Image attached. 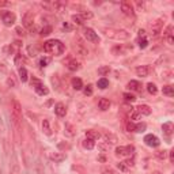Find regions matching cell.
Masks as SVG:
<instances>
[{"label":"cell","mask_w":174,"mask_h":174,"mask_svg":"<svg viewBox=\"0 0 174 174\" xmlns=\"http://www.w3.org/2000/svg\"><path fill=\"white\" fill-rule=\"evenodd\" d=\"M71 83H72V89L76 90V91L83 89V82H82L80 78H73V79L71 80Z\"/></svg>","instance_id":"23"},{"label":"cell","mask_w":174,"mask_h":174,"mask_svg":"<svg viewBox=\"0 0 174 174\" xmlns=\"http://www.w3.org/2000/svg\"><path fill=\"white\" fill-rule=\"evenodd\" d=\"M33 19H34V16H33V12H26V14L23 15V26L24 27H27V29H30L31 26H34V22H33Z\"/></svg>","instance_id":"12"},{"label":"cell","mask_w":174,"mask_h":174,"mask_svg":"<svg viewBox=\"0 0 174 174\" xmlns=\"http://www.w3.org/2000/svg\"><path fill=\"white\" fill-rule=\"evenodd\" d=\"M2 20L6 26H12L16 20V15L11 11H3L2 12Z\"/></svg>","instance_id":"7"},{"label":"cell","mask_w":174,"mask_h":174,"mask_svg":"<svg viewBox=\"0 0 174 174\" xmlns=\"http://www.w3.org/2000/svg\"><path fill=\"white\" fill-rule=\"evenodd\" d=\"M83 93L84 95H93V86L91 84H87V86H83Z\"/></svg>","instance_id":"42"},{"label":"cell","mask_w":174,"mask_h":174,"mask_svg":"<svg viewBox=\"0 0 174 174\" xmlns=\"http://www.w3.org/2000/svg\"><path fill=\"white\" fill-rule=\"evenodd\" d=\"M7 86L8 87H15V80L12 79V78H8V79H7Z\"/></svg>","instance_id":"49"},{"label":"cell","mask_w":174,"mask_h":174,"mask_svg":"<svg viewBox=\"0 0 174 174\" xmlns=\"http://www.w3.org/2000/svg\"><path fill=\"white\" fill-rule=\"evenodd\" d=\"M135 110L138 111L140 116H150L151 114V107L148 105H139Z\"/></svg>","instance_id":"16"},{"label":"cell","mask_w":174,"mask_h":174,"mask_svg":"<svg viewBox=\"0 0 174 174\" xmlns=\"http://www.w3.org/2000/svg\"><path fill=\"white\" fill-rule=\"evenodd\" d=\"M152 174H162V173H160V171H154Z\"/></svg>","instance_id":"60"},{"label":"cell","mask_w":174,"mask_h":174,"mask_svg":"<svg viewBox=\"0 0 174 174\" xmlns=\"http://www.w3.org/2000/svg\"><path fill=\"white\" fill-rule=\"evenodd\" d=\"M42 131H44V133L48 135V136L52 135V129H51V125H49L48 120H44V121H42Z\"/></svg>","instance_id":"27"},{"label":"cell","mask_w":174,"mask_h":174,"mask_svg":"<svg viewBox=\"0 0 174 174\" xmlns=\"http://www.w3.org/2000/svg\"><path fill=\"white\" fill-rule=\"evenodd\" d=\"M138 44H139V46L144 49V48H147V45H148V41L147 38H138Z\"/></svg>","instance_id":"44"},{"label":"cell","mask_w":174,"mask_h":174,"mask_svg":"<svg viewBox=\"0 0 174 174\" xmlns=\"http://www.w3.org/2000/svg\"><path fill=\"white\" fill-rule=\"evenodd\" d=\"M53 7H55V10L56 11H64V7H65V3H61V2H56V3H53Z\"/></svg>","instance_id":"40"},{"label":"cell","mask_w":174,"mask_h":174,"mask_svg":"<svg viewBox=\"0 0 174 174\" xmlns=\"http://www.w3.org/2000/svg\"><path fill=\"white\" fill-rule=\"evenodd\" d=\"M11 116H12V121H14L16 133H19L20 128H22V106H20V103L16 99H12Z\"/></svg>","instance_id":"2"},{"label":"cell","mask_w":174,"mask_h":174,"mask_svg":"<svg viewBox=\"0 0 174 174\" xmlns=\"http://www.w3.org/2000/svg\"><path fill=\"white\" fill-rule=\"evenodd\" d=\"M173 129H174V125H173V122L171 121H167V122H165L163 125H162V131H163V133L165 135H167V136H170L173 133Z\"/></svg>","instance_id":"20"},{"label":"cell","mask_w":174,"mask_h":174,"mask_svg":"<svg viewBox=\"0 0 174 174\" xmlns=\"http://www.w3.org/2000/svg\"><path fill=\"white\" fill-rule=\"evenodd\" d=\"M139 33V38H146V30H144V29H140V30L138 31Z\"/></svg>","instance_id":"50"},{"label":"cell","mask_w":174,"mask_h":174,"mask_svg":"<svg viewBox=\"0 0 174 174\" xmlns=\"http://www.w3.org/2000/svg\"><path fill=\"white\" fill-rule=\"evenodd\" d=\"M117 142H118V140H117V136L113 135V133H110V132H109V133H105V135H103V143L109 144L110 147L113 146V144H116Z\"/></svg>","instance_id":"13"},{"label":"cell","mask_w":174,"mask_h":174,"mask_svg":"<svg viewBox=\"0 0 174 174\" xmlns=\"http://www.w3.org/2000/svg\"><path fill=\"white\" fill-rule=\"evenodd\" d=\"M14 63H15L16 67L20 68L24 63H26V59H24V56H23V55H20V53H18V55H15V60H14Z\"/></svg>","instance_id":"24"},{"label":"cell","mask_w":174,"mask_h":174,"mask_svg":"<svg viewBox=\"0 0 174 174\" xmlns=\"http://www.w3.org/2000/svg\"><path fill=\"white\" fill-rule=\"evenodd\" d=\"M135 128H136V124H133L132 121L127 122V129L129 131V132H135Z\"/></svg>","instance_id":"46"},{"label":"cell","mask_w":174,"mask_h":174,"mask_svg":"<svg viewBox=\"0 0 174 174\" xmlns=\"http://www.w3.org/2000/svg\"><path fill=\"white\" fill-rule=\"evenodd\" d=\"M122 97H124V99H125V102H135L136 101V97L131 93H124Z\"/></svg>","instance_id":"34"},{"label":"cell","mask_w":174,"mask_h":174,"mask_svg":"<svg viewBox=\"0 0 174 174\" xmlns=\"http://www.w3.org/2000/svg\"><path fill=\"white\" fill-rule=\"evenodd\" d=\"M102 173H103V174H114V171L111 170V169H103Z\"/></svg>","instance_id":"52"},{"label":"cell","mask_w":174,"mask_h":174,"mask_svg":"<svg viewBox=\"0 0 174 174\" xmlns=\"http://www.w3.org/2000/svg\"><path fill=\"white\" fill-rule=\"evenodd\" d=\"M99 148H101L102 151H106V150H109V148H110V146H109V144H106V143H101V144H99Z\"/></svg>","instance_id":"48"},{"label":"cell","mask_w":174,"mask_h":174,"mask_svg":"<svg viewBox=\"0 0 174 174\" xmlns=\"http://www.w3.org/2000/svg\"><path fill=\"white\" fill-rule=\"evenodd\" d=\"M0 71H2V72H6V71H7V69H6V67H4L3 64H0Z\"/></svg>","instance_id":"56"},{"label":"cell","mask_w":174,"mask_h":174,"mask_svg":"<svg viewBox=\"0 0 174 174\" xmlns=\"http://www.w3.org/2000/svg\"><path fill=\"white\" fill-rule=\"evenodd\" d=\"M52 33V26H44L42 29L40 30V34L41 35H48Z\"/></svg>","instance_id":"41"},{"label":"cell","mask_w":174,"mask_h":174,"mask_svg":"<svg viewBox=\"0 0 174 174\" xmlns=\"http://www.w3.org/2000/svg\"><path fill=\"white\" fill-rule=\"evenodd\" d=\"M166 40H167V44H169V45H173V44H174L173 37H169V38H166Z\"/></svg>","instance_id":"53"},{"label":"cell","mask_w":174,"mask_h":174,"mask_svg":"<svg viewBox=\"0 0 174 174\" xmlns=\"http://www.w3.org/2000/svg\"><path fill=\"white\" fill-rule=\"evenodd\" d=\"M55 113L59 116V117H65V114H67V107H65L64 103H57L55 106Z\"/></svg>","instance_id":"15"},{"label":"cell","mask_w":174,"mask_h":174,"mask_svg":"<svg viewBox=\"0 0 174 174\" xmlns=\"http://www.w3.org/2000/svg\"><path fill=\"white\" fill-rule=\"evenodd\" d=\"M120 7H121V11L124 15L127 16H132L135 14V10H133V6L129 3V2H121V4H120Z\"/></svg>","instance_id":"11"},{"label":"cell","mask_w":174,"mask_h":174,"mask_svg":"<svg viewBox=\"0 0 174 174\" xmlns=\"http://www.w3.org/2000/svg\"><path fill=\"white\" fill-rule=\"evenodd\" d=\"M79 15H80V18L83 19V20H87V19L93 18V12H91V11H82Z\"/></svg>","instance_id":"36"},{"label":"cell","mask_w":174,"mask_h":174,"mask_svg":"<svg viewBox=\"0 0 174 174\" xmlns=\"http://www.w3.org/2000/svg\"><path fill=\"white\" fill-rule=\"evenodd\" d=\"M146 128L147 125L144 122H140V124H136V128H135V132H143V131H146Z\"/></svg>","instance_id":"45"},{"label":"cell","mask_w":174,"mask_h":174,"mask_svg":"<svg viewBox=\"0 0 174 174\" xmlns=\"http://www.w3.org/2000/svg\"><path fill=\"white\" fill-rule=\"evenodd\" d=\"M49 63H51V57H42V59H40V67H46Z\"/></svg>","instance_id":"43"},{"label":"cell","mask_w":174,"mask_h":174,"mask_svg":"<svg viewBox=\"0 0 174 174\" xmlns=\"http://www.w3.org/2000/svg\"><path fill=\"white\" fill-rule=\"evenodd\" d=\"M140 117H142V116H140L136 110H135V111H132V113H131V120H139Z\"/></svg>","instance_id":"47"},{"label":"cell","mask_w":174,"mask_h":174,"mask_svg":"<svg viewBox=\"0 0 174 174\" xmlns=\"http://www.w3.org/2000/svg\"><path fill=\"white\" fill-rule=\"evenodd\" d=\"M86 138L87 139H91V140H98L101 138V133L98 131H94V129H89L86 131Z\"/></svg>","instance_id":"21"},{"label":"cell","mask_w":174,"mask_h":174,"mask_svg":"<svg viewBox=\"0 0 174 174\" xmlns=\"http://www.w3.org/2000/svg\"><path fill=\"white\" fill-rule=\"evenodd\" d=\"M147 91H148L150 94L155 95L156 93H158V87H156L154 83H148V84H147Z\"/></svg>","instance_id":"32"},{"label":"cell","mask_w":174,"mask_h":174,"mask_svg":"<svg viewBox=\"0 0 174 174\" xmlns=\"http://www.w3.org/2000/svg\"><path fill=\"white\" fill-rule=\"evenodd\" d=\"M136 4H138V7L140 8V10H143V8H144V4H143V3H140V2H138V3H136Z\"/></svg>","instance_id":"55"},{"label":"cell","mask_w":174,"mask_h":174,"mask_svg":"<svg viewBox=\"0 0 174 174\" xmlns=\"http://www.w3.org/2000/svg\"><path fill=\"white\" fill-rule=\"evenodd\" d=\"M167 155H169V151H166V150H163V151H156L155 152V156L158 159H160V160H165L167 158Z\"/></svg>","instance_id":"31"},{"label":"cell","mask_w":174,"mask_h":174,"mask_svg":"<svg viewBox=\"0 0 174 174\" xmlns=\"http://www.w3.org/2000/svg\"><path fill=\"white\" fill-rule=\"evenodd\" d=\"M67 67L69 71H72V72H75V71H79V69L82 68V64H80V61L79 60H71L69 63L67 64Z\"/></svg>","instance_id":"17"},{"label":"cell","mask_w":174,"mask_h":174,"mask_svg":"<svg viewBox=\"0 0 174 174\" xmlns=\"http://www.w3.org/2000/svg\"><path fill=\"white\" fill-rule=\"evenodd\" d=\"M18 72H19V78H20V80H22V82H27V79H29L27 69L24 68V67H20V68L18 69Z\"/></svg>","instance_id":"26"},{"label":"cell","mask_w":174,"mask_h":174,"mask_svg":"<svg viewBox=\"0 0 174 174\" xmlns=\"http://www.w3.org/2000/svg\"><path fill=\"white\" fill-rule=\"evenodd\" d=\"M82 33H83V37L87 40V41H90V42H93V44H98L99 42V37L98 34L95 33L91 27H83L82 29Z\"/></svg>","instance_id":"5"},{"label":"cell","mask_w":174,"mask_h":174,"mask_svg":"<svg viewBox=\"0 0 174 174\" xmlns=\"http://www.w3.org/2000/svg\"><path fill=\"white\" fill-rule=\"evenodd\" d=\"M97 86L99 87L101 90H105L107 86H109V80L106 79V78H101L98 82H97Z\"/></svg>","instance_id":"28"},{"label":"cell","mask_w":174,"mask_h":174,"mask_svg":"<svg viewBox=\"0 0 174 174\" xmlns=\"http://www.w3.org/2000/svg\"><path fill=\"white\" fill-rule=\"evenodd\" d=\"M150 71H151V68L148 67V65H140V67L136 68V73H138V76H140V78L148 76Z\"/></svg>","instance_id":"14"},{"label":"cell","mask_w":174,"mask_h":174,"mask_svg":"<svg viewBox=\"0 0 174 174\" xmlns=\"http://www.w3.org/2000/svg\"><path fill=\"white\" fill-rule=\"evenodd\" d=\"M16 33H18L19 35H22V37L24 35V30H23L22 27H16Z\"/></svg>","instance_id":"51"},{"label":"cell","mask_w":174,"mask_h":174,"mask_svg":"<svg viewBox=\"0 0 174 174\" xmlns=\"http://www.w3.org/2000/svg\"><path fill=\"white\" fill-rule=\"evenodd\" d=\"M20 48H22V41H14V42H12L11 45H8L4 51L8 52L10 55H18Z\"/></svg>","instance_id":"10"},{"label":"cell","mask_w":174,"mask_h":174,"mask_svg":"<svg viewBox=\"0 0 174 174\" xmlns=\"http://www.w3.org/2000/svg\"><path fill=\"white\" fill-rule=\"evenodd\" d=\"M71 20H72V22L75 23V24H83V22H84V20L80 18L79 14H78V15H72V16H71Z\"/></svg>","instance_id":"38"},{"label":"cell","mask_w":174,"mask_h":174,"mask_svg":"<svg viewBox=\"0 0 174 174\" xmlns=\"http://www.w3.org/2000/svg\"><path fill=\"white\" fill-rule=\"evenodd\" d=\"M163 37H165V38L173 37V24H169V26L166 27V30L163 31Z\"/></svg>","instance_id":"37"},{"label":"cell","mask_w":174,"mask_h":174,"mask_svg":"<svg viewBox=\"0 0 174 174\" xmlns=\"http://www.w3.org/2000/svg\"><path fill=\"white\" fill-rule=\"evenodd\" d=\"M27 52H29V55H30L31 57H34V56L38 55V48H37V45H29Z\"/></svg>","instance_id":"30"},{"label":"cell","mask_w":174,"mask_h":174,"mask_svg":"<svg viewBox=\"0 0 174 174\" xmlns=\"http://www.w3.org/2000/svg\"><path fill=\"white\" fill-rule=\"evenodd\" d=\"M135 152L133 146H120L116 148V155L117 156H132Z\"/></svg>","instance_id":"6"},{"label":"cell","mask_w":174,"mask_h":174,"mask_svg":"<svg viewBox=\"0 0 174 174\" xmlns=\"http://www.w3.org/2000/svg\"><path fill=\"white\" fill-rule=\"evenodd\" d=\"M170 154V162H174V151H169Z\"/></svg>","instance_id":"54"},{"label":"cell","mask_w":174,"mask_h":174,"mask_svg":"<svg viewBox=\"0 0 174 174\" xmlns=\"http://www.w3.org/2000/svg\"><path fill=\"white\" fill-rule=\"evenodd\" d=\"M63 27H64V29H67V30H71V26H69V24H67V23H64V24H63Z\"/></svg>","instance_id":"57"},{"label":"cell","mask_w":174,"mask_h":174,"mask_svg":"<svg viewBox=\"0 0 174 174\" xmlns=\"http://www.w3.org/2000/svg\"><path fill=\"white\" fill-rule=\"evenodd\" d=\"M98 107L101 110H103V111L107 110L110 107V101H109V99H106V98H101L98 101Z\"/></svg>","instance_id":"22"},{"label":"cell","mask_w":174,"mask_h":174,"mask_svg":"<svg viewBox=\"0 0 174 174\" xmlns=\"http://www.w3.org/2000/svg\"><path fill=\"white\" fill-rule=\"evenodd\" d=\"M19 173V169H18V166H15L14 167V173H12V174H18Z\"/></svg>","instance_id":"58"},{"label":"cell","mask_w":174,"mask_h":174,"mask_svg":"<svg viewBox=\"0 0 174 174\" xmlns=\"http://www.w3.org/2000/svg\"><path fill=\"white\" fill-rule=\"evenodd\" d=\"M144 143H146L148 147H152V148L158 147L159 144H160L159 139L156 138L155 135H152V133H150V135H146V136H144Z\"/></svg>","instance_id":"9"},{"label":"cell","mask_w":174,"mask_h":174,"mask_svg":"<svg viewBox=\"0 0 174 174\" xmlns=\"http://www.w3.org/2000/svg\"><path fill=\"white\" fill-rule=\"evenodd\" d=\"M42 49H44L45 53H51V55H55V56H60V55L64 53L65 46H64V44L59 40H49L44 44Z\"/></svg>","instance_id":"1"},{"label":"cell","mask_w":174,"mask_h":174,"mask_svg":"<svg viewBox=\"0 0 174 174\" xmlns=\"http://www.w3.org/2000/svg\"><path fill=\"white\" fill-rule=\"evenodd\" d=\"M31 86L34 87V91L38 95H42V97H44V95H48L49 94V89H48V87L45 86L41 80L35 79V78H33V79H31Z\"/></svg>","instance_id":"4"},{"label":"cell","mask_w":174,"mask_h":174,"mask_svg":"<svg viewBox=\"0 0 174 174\" xmlns=\"http://www.w3.org/2000/svg\"><path fill=\"white\" fill-rule=\"evenodd\" d=\"M49 158H51L53 162H63V160H65V155L63 152H52V154L49 155Z\"/></svg>","instance_id":"19"},{"label":"cell","mask_w":174,"mask_h":174,"mask_svg":"<svg viewBox=\"0 0 174 174\" xmlns=\"http://www.w3.org/2000/svg\"><path fill=\"white\" fill-rule=\"evenodd\" d=\"M102 31L105 33V35L110 40L116 41H127L129 38V33L124 29H114V27H103Z\"/></svg>","instance_id":"3"},{"label":"cell","mask_w":174,"mask_h":174,"mask_svg":"<svg viewBox=\"0 0 174 174\" xmlns=\"http://www.w3.org/2000/svg\"><path fill=\"white\" fill-rule=\"evenodd\" d=\"M163 22H165L163 19H156L155 22H152V24H151V34L154 35V37H156L159 33H162V30H163Z\"/></svg>","instance_id":"8"},{"label":"cell","mask_w":174,"mask_h":174,"mask_svg":"<svg viewBox=\"0 0 174 174\" xmlns=\"http://www.w3.org/2000/svg\"><path fill=\"white\" fill-rule=\"evenodd\" d=\"M127 87L131 91H142V83L138 82V80H131L129 83L127 84Z\"/></svg>","instance_id":"18"},{"label":"cell","mask_w":174,"mask_h":174,"mask_svg":"<svg viewBox=\"0 0 174 174\" xmlns=\"http://www.w3.org/2000/svg\"><path fill=\"white\" fill-rule=\"evenodd\" d=\"M109 72H110L109 65H105V67H99V68H98V73H99L101 76H105V75H107Z\"/></svg>","instance_id":"33"},{"label":"cell","mask_w":174,"mask_h":174,"mask_svg":"<svg viewBox=\"0 0 174 174\" xmlns=\"http://www.w3.org/2000/svg\"><path fill=\"white\" fill-rule=\"evenodd\" d=\"M162 93H163V95H166V97H174V87L171 84L163 86Z\"/></svg>","instance_id":"25"},{"label":"cell","mask_w":174,"mask_h":174,"mask_svg":"<svg viewBox=\"0 0 174 174\" xmlns=\"http://www.w3.org/2000/svg\"><path fill=\"white\" fill-rule=\"evenodd\" d=\"M117 167H118V170L122 171V173H128V171H129V167L127 166L125 162H120V163H117Z\"/></svg>","instance_id":"39"},{"label":"cell","mask_w":174,"mask_h":174,"mask_svg":"<svg viewBox=\"0 0 174 174\" xmlns=\"http://www.w3.org/2000/svg\"><path fill=\"white\" fill-rule=\"evenodd\" d=\"M99 160H101V162H105L106 159H105V156H99Z\"/></svg>","instance_id":"59"},{"label":"cell","mask_w":174,"mask_h":174,"mask_svg":"<svg viewBox=\"0 0 174 174\" xmlns=\"http://www.w3.org/2000/svg\"><path fill=\"white\" fill-rule=\"evenodd\" d=\"M95 146V143H94V140H91V139H84L83 140V147L86 148V150H93Z\"/></svg>","instance_id":"29"},{"label":"cell","mask_w":174,"mask_h":174,"mask_svg":"<svg viewBox=\"0 0 174 174\" xmlns=\"http://www.w3.org/2000/svg\"><path fill=\"white\" fill-rule=\"evenodd\" d=\"M75 128H73V125H71V124H65V133H67L68 136H73L75 135Z\"/></svg>","instance_id":"35"}]
</instances>
